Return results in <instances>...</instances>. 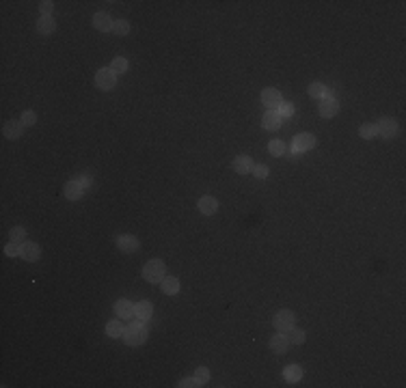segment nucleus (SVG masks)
<instances>
[{"label":"nucleus","instance_id":"nucleus-17","mask_svg":"<svg viewBox=\"0 0 406 388\" xmlns=\"http://www.w3.org/2000/svg\"><path fill=\"white\" fill-rule=\"evenodd\" d=\"M290 347V341L285 334H274V337L270 339V349L274 351V354H285Z\"/></svg>","mask_w":406,"mask_h":388},{"label":"nucleus","instance_id":"nucleus-7","mask_svg":"<svg viewBox=\"0 0 406 388\" xmlns=\"http://www.w3.org/2000/svg\"><path fill=\"white\" fill-rule=\"evenodd\" d=\"M63 194L67 201H80L82 196H85V186L78 181V179H74V181H67L63 188Z\"/></svg>","mask_w":406,"mask_h":388},{"label":"nucleus","instance_id":"nucleus-34","mask_svg":"<svg viewBox=\"0 0 406 388\" xmlns=\"http://www.w3.org/2000/svg\"><path fill=\"white\" fill-rule=\"evenodd\" d=\"M20 250H22V246H17V242H11V244L4 246V255H7V257H17V255H20Z\"/></svg>","mask_w":406,"mask_h":388},{"label":"nucleus","instance_id":"nucleus-21","mask_svg":"<svg viewBox=\"0 0 406 388\" xmlns=\"http://www.w3.org/2000/svg\"><path fill=\"white\" fill-rule=\"evenodd\" d=\"M264 128L270 129V132H277V129L281 128V117H279L274 110H268L264 115Z\"/></svg>","mask_w":406,"mask_h":388},{"label":"nucleus","instance_id":"nucleus-30","mask_svg":"<svg viewBox=\"0 0 406 388\" xmlns=\"http://www.w3.org/2000/svg\"><path fill=\"white\" fill-rule=\"evenodd\" d=\"M195 378L201 382V386H203V384H207V382H210V371H207V367H197Z\"/></svg>","mask_w":406,"mask_h":388},{"label":"nucleus","instance_id":"nucleus-15","mask_svg":"<svg viewBox=\"0 0 406 388\" xmlns=\"http://www.w3.org/2000/svg\"><path fill=\"white\" fill-rule=\"evenodd\" d=\"M234 171L238 175H249V172H253V160H251L249 155H238L234 160Z\"/></svg>","mask_w":406,"mask_h":388},{"label":"nucleus","instance_id":"nucleus-19","mask_svg":"<svg viewBox=\"0 0 406 388\" xmlns=\"http://www.w3.org/2000/svg\"><path fill=\"white\" fill-rule=\"evenodd\" d=\"M160 287H162V294L175 296V294H180V280L175 276H164L162 283H160Z\"/></svg>","mask_w":406,"mask_h":388},{"label":"nucleus","instance_id":"nucleus-38","mask_svg":"<svg viewBox=\"0 0 406 388\" xmlns=\"http://www.w3.org/2000/svg\"><path fill=\"white\" fill-rule=\"evenodd\" d=\"M78 181L82 183V186H89V183H91V172H85V175H80V179H78Z\"/></svg>","mask_w":406,"mask_h":388},{"label":"nucleus","instance_id":"nucleus-26","mask_svg":"<svg viewBox=\"0 0 406 388\" xmlns=\"http://www.w3.org/2000/svg\"><path fill=\"white\" fill-rule=\"evenodd\" d=\"M288 341L290 343H294V345H303L304 343V332L303 330H298V328H292V330H288Z\"/></svg>","mask_w":406,"mask_h":388},{"label":"nucleus","instance_id":"nucleus-29","mask_svg":"<svg viewBox=\"0 0 406 388\" xmlns=\"http://www.w3.org/2000/svg\"><path fill=\"white\" fill-rule=\"evenodd\" d=\"M268 151H270L272 155H285V142L283 140H272L270 145H268Z\"/></svg>","mask_w":406,"mask_h":388},{"label":"nucleus","instance_id":"nucleus-9","mask_svg":"<svg viewBox=\"0 0 406 388\" xmlns=\"http://www.w3.org/2000/svg\"><path fill=\"white\" fill-rule=\"evenodd\" d=\"M93 26L98 28L100 33H110L112 26H115V22H112V17L108 13H104V11H100V13L93 15Z\"/></svg>","mask_w":406,"mask_h":388},{"label":"nucleus","instance_id":"nucleus-4","mask_svg":"<svg viewBox=\"0 0 406 388\" xmlns=\"http://www.w3.org/2000/svg\"><path fill=\"white\" fill-rule=\"evenodd\" d=\"M376 134L380 138H393L398 134V121L391 117H383L378 123H376Z\"/></svg>","mask_w":406,"mask_h":388},{"label":"nucleus","instance_id":"nucleus-1","mask_svg":"<svg viewBox=\"0 0 406 388\" xmlns=\"http://www.w3.org/2000/svg\"><path fill=\"white\" fill-rule=\"evenodd\" d=\"M123 341L130 345V347H139V345H143L147 341V328L145 324L139 319V321H134V324H130L128 328H125V332H123Z\"/></svg>","mask_w":406,"mask_h":388},{"label":"nucleus","instance_id":"nucleus-28","mask_svg":"<svg viewBox=\"0 0 406 388\" xmlns=\"http://www.w3.org/2000/svg\"><path fill=\"white\" fill-rule=\"evenodd\" d=\"M112 33H115V35H121V37H123V35H128V33H130V22H128V20H117L115 26H112Z\"/></svg>","mask_w":406,"mask_h":388},{"label":"nucleus","instance_id":"nucleus-11","mask_svg":"<svg viewBox=\"0 0 406 388\" xmlns=\"http://www.w3.org/2000/svg\"><path fill=\"white\" fill-rule=\"evenodd\" d=\"M2 134H4V138H9V140L20 138L24 134V123L22 121H7L2 125Z\"/></svg>","mask_w":406,"mask_h":388},{"label":"nucleus","instance_id":"nucleus-12","mask_svg":"<svg viewBox=\"0 0 406 388\" xmlns=\"http://www.w3.org/2000/svg\"><path fill=\"white\" fill-rule=\"evenodd\" d=\"M117 248L121 250V253H134V250H139V240H136L134 235H119L117 237Z\"/></svg>","mask_w":406,"mask_h":388},{"label":"nucleus","instance_id":"nucleus-24","mask_svg":"<svg viewBox=\"0 0 406 388\" xmlns=\"http://www.w3.org/2000/svg\"><path fill=\"white\" fill-rule=\"evenodd\" d=\"M309 95H311L313 99H324L328 95V88L322 85V82H311V85H309Z\"/></svg>","mask_w":406,"mask_h":388},{"label":"nucleus","instance_id":"nucleus-10","mask_svg":"<svg viewBox=\"0 0 406 388\" xmlns=\"http://www.w3.org/2000/svg\"><path fill=\"white\" fill-rule=\"evenodd\" d=\"M261 104L270 110L279 108V106H281V93H279L277 88H266V91L261 93Z\"/></svg>","mask_w":406,"mask_h":388},{"label":"nucleus","instance_id":"nucleus-8","mask_svg":"<svg viewBox=\"0 0 406 388\" xmlns=\"http://www.w3.org/2000/svg\"><path fill=\"white\" fill-rule=\"evenodd\" d=\"M20 257H22L24 261H28V263H35V261H39V257H41L39 244H35V242H24V244H22V250H20Z\"/></svg>","mask_w":406,"mask_h":388},{"label":"nucleus","instance_id":"nucleus-2","mask_svg":"<svg viewBox=\"0 0 406 388\" xmlns=\"http://www.w3.org/2000/svg\"><path fill=\"white\" fill-rule=\"evenodd\" d=\"M166 276V265L162 259H152L147 261L145 267H143V278L147 280V283H162V278Z\"/></svg>","mask_w":406,"mask_h":388},{"label":"nucleus","instance_id":"nucleus-16","mask_svg":"<svg viewBox=\"0 0 406 388\" xmlns=\"http://www.w3.org/2000/svg\"><path fill=\"white\" fill-rule=\"evenodd\" d=\"M115 315H117V317H121V319L134 317V304L130 300H119L115 304Z\"/></svg>","mask_w":406,"mask_h":388},{"label":"nucleus","instance_id":"nucleus-14","mask_svg":"<svg viewBox=\"0 0 406 388\" xmlns=\"http://www.w3.org/2000/svg\"><path fill=\"white\" fill-rule=\"evenodd\" d=\"M152 315H153V304H152V302L143 300V302H136V304H134V317H136V319L147 321V319H152Z\"/></svg>","mask_w":406,"mask_h":388},{"label":"nucleus","instance_id":"nucleus-5","mask_svg":"<svg viewBox=\"0 0 406 388\" xmlns=\"http://www.w3.org/2000/svg\"><path fill=\"white\" fill-rule=\"evenodd\" d=\"M315 147V136L313 134H298L292 140V151L294 153H304V151H311Z\"/></svg>","mask_w":406,"mask_h":388},{"label":"nucleus","instance_id":"nucleus-18","mask_svg":"<svg viewBox=\"0 0 406 388\" xmlns=\"http://www.w3.org/2000/svg\"><path fill=\"white\" fill-rule=\"evenodd\" d=\"M37 31H39L41 35H52V33L56 31L54 17H52V15H41L39 22H37Z\"/></svg>","mask_w":406,"mask_h":388},{"label":"nucleus","instance_id":"nucleus-33","mask_svg":"<svg viewBox=\"0 0 406 388\" xmlns=\"http://www.w3.org/2000/svg\"><path fill=\"white\" fill-rule=\"evenodd\" d=\"M20 121H22L24 125H35V123H37V115H35L33 110H24Z\"/></svg>","mask_w":406,"mask_h":388},{"label":"nucleus","instance_id":"nucleus-3","mask_svg":"<svg viewBox=\"0 0 406 388\" xmlns=\"http://www.w3.org/2000/svg\"><path fill=\"white\" fill-rule=\"evenodd\" d=\"M115 85H117V74L110 67L100 69L98 74H95V86H98L100 91H110V88H115Z\"/></svg>","mask_w":406,"mask_h":388},{"label":"nucleus","instance_id":"nucleus-27","mask_svg":"<svg viewBox=\"0 0 406 388\" xmlns=\"http://www.w3.org/2000/svg\"><path fill=\"white\" fill-rule=\"evenodd\" d=\"M110 69L115 71L117 76H119V74H125V71H128V61H125L123 56H117L115 61L110 63Z\"/></svg>","mask_w":406,"mask_h":388},{"label":"nucleus","instance_id":"nucleus-35","mask_svg":"<svg viewBox=\"0 0 406 388\" xmlns=\"http://www.w3.org/2000/svg\"><path fill=\"white\" fill-rule=\"evenodd\" d=\"M177 386H180V388H197V386H201V382L197 378H184Z\"/></svg>","mask_w":406,"mask_h":388},{"label":"nucleus","instance_id":"nucleus-22","mask_svg":"<svg viewBox=\"0 0 406 388\" xmlns=\"http://www.w3.org/2000/svg\"><path fill=\"white\" fill-rule=\"evenodd\" d=\"M123 332H125V328H123V324H121L119 319H112V321H108V324H106V334H108V337H112V339L123 337Z\"/></svg>","mask_w":406,"mask_h":388},{"label":"nucleus","instance_id":"nucleus-25","mask_svg":"<svg viewBox=\"0 0 406 388\" xmlns=\"http://www.w3.org/2000/svg\"><path fill=\"white\" fill-rule=\"evenodd\" d=\"M359 136L363 140H372L376 138V123H363L359 129Z\"/></svg>","mask_w":406,"mask_h":388},{"label":"nucleus","instance_id":"nucleus-23","mask_svg":"<svg viewBox=\"0 0 406 388\" xmlns=\"http://www.w3.org/2000/svg\"><path fill=\"white\" fill-rule=\"evenodd\" d=\"M283 378L288 380V382H298V380H303V369L298 367V365H288L283 369Z\"/></svg>","mask_w":406,"mask_h":388},{"label":"nucleus","instance_id":"nucleus-32","mask_svg":"<svg viewBox=\"0 0 406 388\" xmlns=\"http://www.w3.org/2000/svg\"><path fill=\"white\" fill-rule=\"evenodd\" d=\"M277 115L279 117H292V115H294V106H292L290 104V101H285V104H283V101H281V106H279V112H277Z\"/></svg>","mask_w":406,"mask_h":388},{"label":"nucleus","instance_id":"nucleus-37","mask_svg":"<svg viewBox=\"0 0 406 388\" xmlns=\"http://www.w3.org/2000/svg\"><path fill=\"white\" fill-rule=\"evenodd\" d=\"M253 175L257 177V179H266V177H268V166H266V164L253 166Z\"/></svg>","mask_w":406,"mask_h":388},{"label":"nucleus","instance_id":"nucleus-6","mask_svg":"<svg viewBox=\"0 0 406 388\" xmlns=\"http://www.w3.org/2000/svg\"><path fill=\"white\" fill-rule=\"evenodd\" d=\"M274 328H277L279 332H288L294 328V313L292 310H279L277 315H274Z\"/></svg>","mask_w":406,"mask_h":388},{"label":"nucleus","instance_id":"nucleus-36","mask_svg":"<svg viewBox=\"0 0 406 388\" xmlns=\"http://www.w3.org/2000/svg\"><path fill=\"white\" fill-rule=\"evenodd\" d=\"M39 9H41V15H52L54 2H52V0H44V2H39Z\"/></svg>","mask_w":406,"mask_h":388},{"label":"nucleus","instance_id":"nucleus-31","mask_svg":"<svg viewBox=\"0 0 406 388\" xmlns=\"http://www.w3.org/2000/svg\"><path fill=\"white\" fill-rule=\"evenodd\" d=\"M24 237H26V229L24 226H13L11 229V242H24Z\"/></svg>","mask_w":406,"mask_h":388},{"label":"nucleus","instance_id":"nucleus-13","mask_svg":"<svg viewBox=\"0 0 406 388\" xmlns=\"http://www.w3.org/2000/svg\"><path fill=\"white\" fill-rule=\"evenodd\" d=\"M337 110H339V101H337L335 97H324V99H322V104H320V115L324 117V119L335 117Z\"/></svg>","mask_w":406,"mask_h":388},{"label":"nucleus","instance_id":"nucleus-20","mask_svg":"<svg viewBox=\"0 0 406 388\" xmlns=\"http://www.w3.org/2000/svg\"><path fill=\"white\" fill-rule=\"evenodd\" d=\"M216 210H218V201L214 199V196H203V199H199V212L201 214L212 216Z\"/></svg>","mask_w":406,"mask_h":388}]
</instances>
